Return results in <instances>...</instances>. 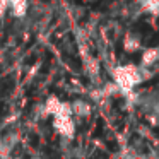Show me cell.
<instances>
[{"instance_id": "obj_4", "label": "cell", "mask_w": 159, "mask_h": 159, "mask_svg": "<svg viewBox=\"0 0 159 159\" xmlns=\"http://www.w3.org/2000/svg\"><path fill=\"white\" fill-rule=\"evenodd\" d=\"M123 48L130 53L137 52V50L140 48V36L135 34V33H128L123 38Z\"/></svg>"}, {"instance_id": "obj_5", "label": "cell", "mask_w": 159, "mask_h": 159, "mask_svg": "<svg viewBox=\"0 0 159 159\" xmlns=\"http://www.w3.org/2000/svg\"><path fill=\"white\" fill-rule=\"evenodd\" d=\"M137 4L144 12L159 17V0H137Z\"/></svg>"}, {"instance_id": "obj_3", "label": "cell", "mask_w": 159, "mask_h": 159, "mask_svg": "<svg viewBox=\"0 0 159 159\" xmlns=\"http://www.w3.org/2000/svg\"><path fill=\"white\" fill-rule=\"evenodd\" d=\"M7 9L16 17H24L28 14L29 4H28V0H7Z\"/></svg>"}, {"instance_id": "obj_1", "label": "cell", "mask_w": 159, "mask_h": 159, "mask_svg": "<svg viewBox=\"0 0 159 159\" xmlns=\"http://www.w3.org/2000/svg\"><path fill=\"white\" fill-rule=\"evenodd\" d=\"M113 80H115V87L120 93L130 96L135 87L144 82V77H142L139 65L127 63V65H118L113 69Z\"/></svg>"}, {"instance_id": "obj_6", "label": "cell", "mask_w": 159, "mask_h": 159, "mask_svg": "<svg viewBox=\"0 0 159 159\" xmlns=\"http://www.w3.org/2000/svg\"><path fill=\"white\" fill-rule=\"evenodd\" d=\"M5 12H7V0H0V19L4 17Z\"/></svg>"}, {"instance_id": "obj_2", "label": "cell", "mask_w": 159, "mask_h": 159, "mask_svg": "<svg viewBox=\"0 0 159 159\" xmlns=\"http://www.w3.org/2000/svg\"><path fill=\"white\" fill-rule=\"evenodd\" d=\"M159 62V48H147L144 50L140 58V67L144 69H152Z\"/></svg>"}]
</instances>
